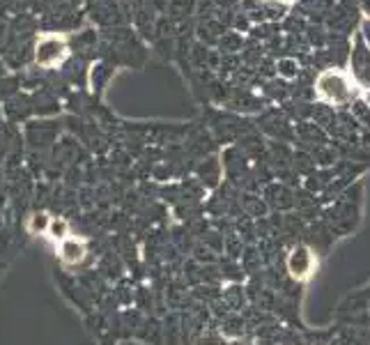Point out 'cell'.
I'll return each instance as SVG.
<instances>
[{
    "instance_id": "ac0fdd59",
    "label": "cell",
    "mask_w": 370,
    "mask_h": 345,
    "mask_svg": "<svg viewBox=\"0 0 370 345\" xmlns=\"http://www.w3.org/2000/svg\"><path fill=\"white\" fill-rule=\"evenodd\" d=\"M361 12L366 14V19H370V0H361Z\"/></svg>"
},
{
    "instance_id": "d6986e66",
    "label": "cell",
    "mask_w": 370,
    "mask_h": 345,
    "mask_svg": "<svg viewBox=\"0 0 370 345\" xmlns=\"http://www.w3.org/2000/svg\"><path fill=\"white\" fill-rule=\"evenodd\" d=\"M363 102L370 106V90H366V95H363Z\"/></svg>"
},
{
    "instance_id": "6da1fadb",
    "label": "cell",
    "mask_w": 370,
    "mask_h": 345,
    "mask_svg": "<svg viewBox=\"0 0 370 345\" xmlns=\"http://www.w3.org/2000/svg\"><path fill=\"white\" fill-rule=\"evenodd\" d=\"M315 92L329 104H347L354 97V81L340 69H327L317 74Z\"/></svg>"
},
{
    "instance_id": "5b68a950",
    "label": "cell",
    "mask_w": 370,
    "mask_h": 345,
    "mask_svg": "<svg viewBox=\"0 0 370 345\" xmlns=\"http://www.w3.org/2000/svg\"><path fill=\"white\" fill-rule=\"evenodd\" d=\"M356 12H349L345 8H340L338 3L334 5V10L329 12L327 21H325V28L329 32H338V35H352V30L356 28Z\"/></svg>"
},
{
    "instance_id": "9c48e42d",
    "label": "cell",
    "mask_w": 370,
    "mask_h": 345,
    "mask_svg": "<svg viewBox=\"0 0 370 345\" xmlns=\"http://www.w3.org/2000/svg\"><path fill=\"white\" fill-rule=\"evenodd\" d=\"M301 63L297 60L294 56H286L281 58L279 63H276V74H279L281 78H286V81H292V78H299L301 74Z\"/></svg>"
},
{
    "instance_id": "8fae6325",
    "label": "cell",
    "mask_w": 370,
    "mask_h": 345,
    "mask_svg": "<svg viewBox=\"0 0 370 345\" xmlns=\"http://www.w3.org/2000/svg\"><path fill=\"white\" fill-rule=\"evenodd\" d=\"M53 219L46 214V212H37V214L30 216L28 221V230L32 235H39V233H49V225H51Z\"/></svg>"
},
{
    "instance_id": "30bf717a",
    "label": "cell",
    "mask_w": 370,
    "mask_h": 345,
    "mask_svg": "<svg viewBox=\"0 0 370 345\" xmlns=\"http://www.w3.org/2000/svg\"><path fill=\"white\" fill-rule=\"evenodd\" d=\"M264 8V14H267V21H274L279 23L281 19H286L290 12H288V5L281 3V0H267V3H262Z\"/></svg>"
},
{
    "instance_id": "ba28073f",
    "label": "cell",
    "mask_w": 370,
    "mask_h": 345,
    "mask_svg": "<svg viewBox=\"0 0 370 345\" xmlns=\"http://www.w3.org/2000/svg\"><path fill=\"white\" fill-rule=\"evenodd\" d=\"M303 37L310 49H327V42H329V30L325 28L322 23H308L306 30H303Z\"/></svg>"
},
{
    "instance_id": "8992f818",
    "label": "cell",
    "mask_w": 370,
    "mask_h": 345,
    "mask_svg": "<svg viewBox=\"0 0 370 345\" xmlns=\"http://www.w3.org/2000/svg\"><path fill=\"white\" fill-rule=\"evenodd\" d=\"M83 258H85V244L81 240L67 237L65 242H60V260L65 265H78L83 263Z\"/></svg>"
},
{
    "instance_id": "ffe728a7",
    "label": "cell",
    "mask_w": 370,
    "mask_h": 345,
    "mask_svg": "<svg viewBox=\"0 0 370 345\" xmlns=\"http://www.w3.org/2000/svg\"><path fill=\"white\" fill-rule=\"evenodd\" d=\"M281 3H286V5H290V3H299V0H281Z\"/></svg>"
},
{
    "instance_id": "7c38bea8",
    "label": "cell",
    "mask_w": 370,
    "mask_h": 345,
    "mask_svg": "<svg viewBox=\"0 0 370 345\" xmlns=\"http://www.w3.org/2000/svg\"><path fill=\"white\" fill-rule=\"evenodd\" d=\"M67 235H69L67 221H65V219H53L51 225H49V237H51V240L65 242V240H67Z\"/></svg>"
},
{
    "instance_id": "e0dca14e",
    "label": "cell",
    "mask_w": 370,
    "mask_h": 345,
    "mask_svg": "<svg viewBox=\"0 0 370 345\" xmlns=\"http://www.w3.org/2000/svg\"><path fill=\"white\" fill-rule=\"evenodd\" d=\"M359 30H361V39L370 46V19H366V21H361Z\"/></svg>"
},
{
    "instance_id": "4fadbf2b",
    "label": "cell",
    "mask_w": 370,
    "mask_h": 345,
    "mask_svg": "<svg viewBox=\"0 0 370 345\" xmlns=\"http://www.w3.org/2000/svg\"><path fill=\"white\" fill-rule=\"evenodd\" d=\"M306 16H301V14H297V12H294V14H288L286 16V23H283V30H286L288 32V35H290V32H297V35H301V32L303 30H306Z\"/></svg>"
},
{
    "instance_id": "277c9868",
    "label": "cell",
    "mask_w": 370,
    "mask_h": 345,
    "mask_svg": "<svg viewBox=\"0 0 370 345\" xmlns=\"http://www.w3.org/2000/svg\"><path fill=\"white\" fill-rule=\"evenodd\" d=\"M313 267H315V258H313V251H310L308 247H297V249L290 251L288 269H290V274H292V278L303 281V278L310 276Z\"/></svg>"
},
{
    "instance_id": "7a4b0ae2",
    "label": "cell",
    "mask_w": 370,
    "mask_h": 345,
    "mask_svg": "<svg viewBox=\"0 0 370 345\" xmlns=\"http://www.w3.org/2000/svg\"><path fill=\"white\" fill-rule=\"evenodd\" d=\"M352 74H354V81L363 85L366 90H370V46L363 42L361 35L356 37V42L352 46Z\"/></svg>"
},
{
    "instance_id": "2e32d148",
    "label": "cell",
    "mask_w": 370,
    "mask_h": 345,
    "mask_svg": "<svg viewBox=\"0 0 370 345\" xmlns=\"http://www.w3.org/2000/svg\"><path fill=\"white\" fill-rule=\"evenodd\" d=\"M336 3H338L340 8L349 10V12H356V10H361V0H336Z\"/></svg>"
},
{
    "instance_id": "9a60e30c",
    "label": "cell",
    "mask_w": 370,
    "mask_h": 345,
    "mask_svg": "<svg viewBox=\"0 0 370 345\" xmlns=\"http://www.w3.org/2000/svg\"><path fill=\"white\" fill-rule=\"evenodd\" d=\"M352 111L361 118V120H366L370 124V106L363 102V99H361V102H354L352 104Z\"/></svg>"
},
{
    "instance_id": "3957f363",
    "label": "cell",
    "mask_w": 370,
    "mask_h": 345,
    "mask_svg": "<svg viewBox=\"0 0 370 345\" xmlns=\"http://www.w3.org/2000/svg\"><path fill=\"white\" fill-rule=\"evenodd\" d=\"M65 53H67V44H65L62 37H56V35H49L44 37L42 42L37 44V63L44 65V67H51V65L60 63L65 58Z\"/></svg>"
},
{
    "instance_id": "44dd1931",
    "label": "cell",
    "mask_w": 370,
    "mask_h": 345,
    "mask_svg": "<svg viewBox=\"0 0 370 345\" xmlns=\"http://www.w3.org/2000/svg\"><path fill=\"white\" fill-rule=\"evenodd\" d=\"M260 3H267V0H260Z\"/></svg>"
},
{
    "instance_id": "52a82bcc",
    "label": "cell",
    "mask_w": 370,
    "mask_h": 345,
    "mask_svg": "<svg viewBox=\"0 0 370 345\" xmlns=\"http://www.w3.org/2000/svg\"><path fill=\"white\" fill-rule=\"evenodd\" d=\"M244 46H246V39L242 37V32L237 30H226L219 39V44H216V49H219L221 56H230V53H240L244 51Z\"/></svg>"
},
{
    "instance_id": "5bb4252c",
    "label": "cell",
    "mask_w": 370,
    "mask_h": 345,
    "mask_svg": "<svg viewBox=\"0 0 370 345\" xmlns=\"http://www.w3.org/2000/svg\"><path fill=\"white\" fill-rule=\"evenodd\" d=\"M237 65H240V53H230V56H221V63H219L221 71H235Z\"/></svg>"
}]
</instances>
